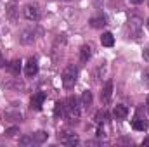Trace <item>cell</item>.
Returning a JSON list of instances; mask_svg holds the SVG:
<instances>
[{"label":"cell","mask_w":149,"mask_h":147,"mask_svg":"<svg viewBox=\"0 0 149 147\" xmlns=\"http://www.w3.org/2000/svg\"><path fill=\"white\" fill-rule=\"evenodd\" d=\"M142 80H144V83L149 87V69H144V73H142Z\"/></svg>","instance_id":"cell-24"},{"label":"cell","mask_w":149,"mask_h":147,"mask_svg":"<svg viewBox=\"0 0 149 147\" xmlns=\"http://www.w3.org/2000/svg\"><path fill=\"white\" fill-rule=\"evenodd\" d=\"M64 116L70 123H76L80 119V109L76 106V99L74 97H68L64 101Z\"/></svg>","instance_id":"cell-1"},{"label":"cell","mask_w":149,"mask_h":147,"mask_svg":"<svg viewBox=\"0 0 149 147\" xmlns=\"http://www.w3.org/2000/svg\"><path fill=\"white\" fill-rule=\"evenodd\" d=\"M59 140L63 144H66V146H78V142H80L78 135H74L71 132H61L59 133Z\"/></svg>","instance_id":"cell-5"},{"label":"cell","mask_w":149,"mask_h":147,"mask_svg":"<svg viewBox=\"0 0 149 147\" xmlns=\"http://www.w3.org/2000/svg\"><path fill=\"white\" fill-rule=\"evenodd\" d=\"M66 2H70V0H66Z\"/></svg>","instance_id":"cell-30"},{"label":"cell","mask_w":149,"mask_h":147,"mask_svg":"<svg viewBox=\"0 0 149 147\" xmlns=\"http://www.w3.org/2000/svg\"><path fill=\"white\" fill-rule=\"evenodd\" d=\"M127 114H128V107H127V106H123V104H118V106H114V109H113V116H114L116 119L127 118Z\"/></svg>","instance_id":"cell-11"},{"label":"cell","mask_w":149,"mask_h":147,"mask_svg":"<svg viewBox=\"0 0 149 147\" xmlns=\"http://www.w3.org/2000/svg\"><path fill=\"white\" fill-rule=\"evenodd\" d=\"M43 102H45V94H43V92L33 94V97H31V109L40 111L42 106H43Z\"/></svg>","instance_id":"cell-8"},{"label":"cell","mask_w":149,"mask_h":147,"mask_svg":"<svg viewBox=\"0 0 149 147\" xmlns=\"http://www.w3.org/2000/svg\"><path fill=\"white\" fill-rule=\"evenodd\" d=\"M104 121H106V112H104V111H99V112L95 114V123L101 125V123H104Z\"/></svg>","instance_id":"cell-22"},{"label":"cell","mask_w":149,"mask_h":147,"mask_svg":"<svg viewBox=\"0 0 149 147\" xmlns=\"http://www.w3.org/2000/svg\"><path fill=\"white\" fill-rule=\"evenodd\" d=\"M47 137H49V135H47L45 132H37V133H33V140H35L37 144H43V142L47 140Z\"/></svg>","instance_id":"cell-20"},{"label":"cell","mask_w":149,"mask_h":147,"mask_svg":"<svg viewBox=\"0 0 149 147\" xmlns=\"http://www.w3.org/2000/svg\"><path fill=\"white\" fill-rule=\"evenodd\" d=\"M76 78H78V68L74 64H70L64 71H63V87L66 90L73 88L74 83H76Z\"/></svg>","instance_id":"cell-2"},{"label":"cell","mask_w":149,"mask_h":147,"mask_svg":"<svg viewBox=\"0 0 149 147\" xmlns=\"http://www.w3.org/2000/svg\"><path fill=\"white\" fill-rule=\"evenodd\" d=\"M148 26H149V19H148Z\"/></svg>","instance_id":"cell-29"},{"label":"cell","mask_w":149,"mask_h":147,"mask_svg":"<svg viewBox=\"0 0 149 147\" xmlns=\"http://www.w3.org/2000/svg\"><path fill=\"white\" fill-rule=\"evenodd\" d=\"M5 118H7V119H9V121H17V119H19V121H21V119H23V112H21V111H7V112H5Z\"/></svg>","instance_id":"cell-15"},{"label":"cell","mask_w":149,"mask_h":147,"mask_svg":"<svg viewBox=\"0 0 149 147\" xmlns=\"http://www.w3.org/2000/svg\"><path fill=\"white\" fill-rule=\"evenodd\" d=\"M81 104H83V107H90L92 106V92L85 90L81 94Z\"/></svg>","instance_id":"cell-17"},{"label":"cell","mask_w":149,"mask_h":147,"mask_svg":"<svg viewBox=\"0 0 149 147\" xmlns=\"http://www.w3.org/2000/svg\"><path fill=\"white\" fill-rule=\"evenodd\" d=\"M3 66V55H2V52H0V68Z\"/></svg>","instance_id":"cell-27"},{"label":"cell","mask_w":149,"mask_h":147,"mask_svg":"<svg viewBox=\"0 0 149 147\" xmlns=\"http://www.w3.org/2000/svg\"><path fill=\"white\" fill-rule=\"evenodd\" d=\"M90 55H92V45H83L80 49V61L81 62H87L90 59Z\"/></svg>","instance_id":"cell-12"},{"label":"cell","mask_w":149,"mask_h":147,"mask_svg":"<svg viewBox=\"0 0 149 147\" xmlns=\"http://www.w3.org/2000/svg\"><path fill=\"white\" fill-rule=\"evenodd\" d=\"M19 42H21L23 45H31V43L35 42V30H33V28L23 30L21 35H19Z\"/></svg>","instance_id":"cell-6"},{"label":"cell","mask_w":149,"mask_h":147,"mask_svg":"<svg viewBox=\"0 0 149 147\" xmlns=\"http://www.w3.org/2000/svg\"><path fill=\"white\" fill-rule=\"evenodd\" d=\"M23 12H24V17L26 19H30V21H40V17H42V10H40V7H38L37 3H28L24 9H23Z\"/></svg>","instance_id":"cell-3"},{"label":"cell","mask_w":149,"mask_h":147,"mask_svg":"<svg viewBox=\"0 0 149 147\" xmlns=\"http://www.w3.org/2000/svg\"><path fill=\"white\" fill-rule=\"evenodd\" d=\"M35 140H33V137H28V135H24V137H21L19 139V144L21 146H31Z\"/></svg>","instance_id":"cell-21"},{"label":"cell","mask_w":149,"mask_h":147,"mask_svg":"<svg viewBox=\"0 0 149 147\" xmlns=\"http://www.w3.org/2000/svg\"><path fill=\"white\" fill-rule=\"evenodd\" d=\"M5 12H7V17L10 23H17V17H19V9H17V3L16 2H9L7 7H5Z\"/></svg>","instance_id":"cell-4"},{"label":"cell","mask_w":149,"mask_h":147,"mask_svg":"<svg viewBox=\"0 0 149 147\" xmlns=\"http://www.w3.org/2000/svg\"><path fill=\"white\" fill-rule=\"evenodd\" d=\"M148 106H149V95H148Z\"/></svg>","instance_id":"cell-28"},{"label":"cell","mask_w":149,"mask_h":147,"mask_svg":"<svg viewBox=\"0 0 149 147\" xmlns=\"http://www.w3.org/2000/svg\"><path fill=\"white\" fill-rule=\"evenodd\" d=\"M90 26L95 28V30L104 28V26H106V19H104V17H92V19H90Z\"/></svg>","instance_id":"cell-16"},{"label":"cell","mask_w":149,"mask_h":147,"mask_svg":"<svg viewBox=\"0 0 149 147\" xmlns=\"http://www.w3.org/2000/svg\"><path fill=\"white\" fill-rule=\"evenodd\" d=\"M101 43H102L104 47H113V45H114V37H113L109 31H106V33H102V37H101Z\"/></svg>","instance_id":"cell-14"},{"label":"cell","mask_w":149,"mask_h":147,"mask_svg":"<svg viewBox=\"0 0 149 147\" xmlns=\"http://www.w3.org/2000/svg\"><path fill=\"white\" fill-rule=\"evenodd\" d=\"M132 128H134V130H137V132H144V130H146V121L137 118V119H134V121H132Z\"/></svg>","instance_id":"cell-19"},{"label":"cell","mask_w":149,"mask_h":147,"mask_svg":"<svg viewBox=\"0 0 149 147\" xmlns=\"http://www.w3.org/2000/svg\"><path fill=\"white\" fill-rule=\"evenodd\" d=\"M111 97H113V81L108 80L106 85L102 87V92H101V102L102 104H109Z\"/></svg>","instance_id":"cell-7"},{"label":"cell","mask_w":149,"mask_h":147,"mask_svg":"<svg viewBox=\"0 0 149 147\" xmlns=\"http://www.w3.org/2000/svg\"><path fill=\"white\" fill-rule=\"evenodd\" d=\"M130 35L135 38V40H139V38L142 37V30H141V23L139 21H130Z\"/></svg>","instance_id":"cell-10"},{"label":"cell","mask_w":149,"mask_h":147,"mask_svg":"<svg viewBox=\"0 0 149 147\" xmlns=\"http://www.w3.org/2000/svg\"><path fill=\"white\" fill-rule=\"evenodd\" d=\"M92 2H94V7H95V9H99V7L102 5V0H92Z\"/></svg>","instance_id":"cell-25"},{"label":"cell","mask_w":149,"mask_h":147,"mask_svg":"<svg viewBox=\"0 0 149 147\" xmlns=\"http://www.w3.org/2000/svg\"><path fill=\"white\" fill-rule=\"evenodd\" d=\"M130 2H132V3H135V5H139V3H142L144 0H130Z\"/></svg>","instance_id":"cell-26"},{"label":"cell","mask_w":149,"mask_h":147,"mask_svg":"<svg viewBox=\"0 0 149 147\" xmlns=\"http://www.w3.org/2000/svg\"><path fill=\"white\" fill-rule=\"evenodd\" d=\"M38 73V62L37 59H28V62H26V76L28 78H31V76H35Z\"/></svg>","instance_id":"cell-9"},{"label":"cell","mask_w":149,"mask_h":147,"mask_svg":"<svg viewBox=\"0 0 149 147\" xmlns=\"http://www.w3.org/2000/svg\"><path fill=\"white\" fill-rule=\"evenodd\" d=\"M16 133H19V128H17V126H10V128L5 130V135H7V137H14Z\"/></svg>","instance_id":"cell-23"},{"label":"cell","mask_w":149,"mask_h":147,"mask_svg":"<svg viewBox=\"0 0 149 147\" xmlns=\"http://www.w3.org/2000/svg\"><path fill=\"white\" fill-rule=\"evenodd\" d=\"M7 69L10 71L12 74H19V71H21V61H17V59H14V61H10L9 64H7Z\"/></svg>","instance_id":"cell-13"},{"label":"cell","mask_w":149,"mask_h":147,"mask_svg":"<svg viewBox=\"0 0 149 147\" xmlns=\"http://www.w3.org/2000/svg\"><path fill=\"white\" fill-rule=\"evenodd\" d=\"M54 116L56 118L64 116V101H57L56 102V106H54Z\"/></svg>","instance_id":"cell-18"}]
</instances>
